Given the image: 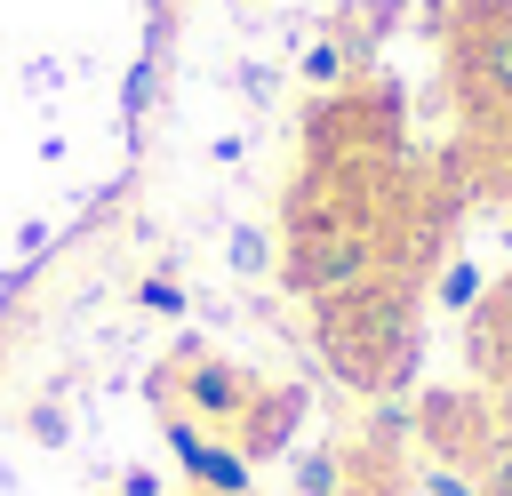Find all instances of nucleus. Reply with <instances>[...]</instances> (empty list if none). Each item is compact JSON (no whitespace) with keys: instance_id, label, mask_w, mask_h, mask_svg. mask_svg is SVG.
<instances>
[{"instance_id":"obj_1","label":"nucleus","mask_w":512,"mask_h":496,"mask_svg":"<svg viewBox=\"0 0 512 496\" xmlns=\"http://www.w3.org/2000/svg\"><path fill=\"white\" fill-rule=\"evenodd\" d=\"M320 352H328V368L352 376L360 392H392V384L408 376V352H416V336H408V296L384 288V280H368V288L320 304Z\"/></svg>"},{"instance_id":"obj_2","label":"nucleus","mask_w":512,"mask_h":496,"mask_svg":"<svg viewBox=\"0 0 512 496\" xmlns=\"http://www.w3.org/2000/svg\"><path fill=\"white\" fill-rule=\"evenodd\" d=\"M376 264H384V240L368 232V224H320V232H296V248H288V288L296 296H312V304H336V296H352V288H368L376 280Z\"/></svg>"},{"instance_id":"obj_3","label":"nucleus","mask_w":512,"mask_h":496,"mask_svg":"<svg viewBox=\"0 0 512 496\" xmlns=\"http://www.w3.org/2000/svg\"><path fill=\"white\" fill-rule=\"evenodd\" d=\"M152 392H160V408L192 416L200 432H232V424L248 416V400H256V376H248L240 360H224V352L184 344V360H176V368H160V376H152Z\"/></svg>"},{"instance_id":"obj_4","label":"nucleus","mask_w":512,"mask_h":496,"mask_svg":"<svg viewBox=\"0 0 512 496\" xmlns=\"http://www.w3.org/2000/svg\"><path fill=\"white\" fill-rule=\"evenodd\" d=\"M456 88H464V112L480 120H512V16L480 24L456 56Z\"/></svg>"},{"instance_id":"obj_5","label":"nucleus","mask_w":512,"mask_h":496,"mask_svg":"<svg viewBox=\"0 0 512 496\" xmlns=\"http://www.w3.org/2000/svg\"><path fill=\"white\" fill-rule=\"evenodd\" d=\"M296 424H304V392L296 384H256V400H248V416L232 424V448L256 464V456H280L288 440H296Z\"/></svg>"},{"instance_id":"obj_6","label":"nucleus","mask_w":512,"mask_h":496,"mask_svg":"<svg viewBox=\"0 0 512 496\" xmlns=\"http://www.w3.org/2000/svg\"><path fill=\"white\" fill-rule=\"evenodd\" d=\"M288 488H296V496H344V448H304Z\"/></svg>"},{"instance_id":"obj_7","label":"nucleus","mask_w":512,"mask_h":496,"mask_svg":"<svg viewBox=\"0 0 512 496\" xmlns=\"http://www.w3.org/2000/svg\"><path fill=\"white\" fill-rule=\"evenodd\" d=\"M344 64H352V48H344V40H312L304 80H312V88H336V80H344Z\"/></svg>"},{"instance_id":"obj_8","label":"nucleus","mask_w":512,"mask_h":496,"mask_svg":"<svg viewBox=\"0 0 512 496\" xmlns=\"http://www.w3.org/2000/svg\"><path fill=\"white\" fill-rule=\"evenodd\" d=\"M264 264H272V240H264L256 224H240V232H232V272H264Z\"/></svg>"},{"instance_id":"obj_9","label":"nucleus","mask_w":512,"mask_h":496,"mask_svg":"<svg viewBox=\"0 0 512 496\" xmlns=\"http://www.w3.org/2000/svg\"><path fill=\"white\" fill-rule=\"evenodd\" d=\"M472 296H480V272H472V264H448V272H440V304H456V312H464Z\"/></svg>"},{"instance_id":"obj_10","label":"nucleus","mask_w":512,"mask_h":496,"mask_svg":"<svg viewBox=\"0 0 512 496\" xmlns=\"http://www.w3.org/2000/svg\"><path fill=\"white\" fill-rule=\"evenodd\" d=\"M488 496H512V448H488Z\"/></svg>"},{"instance_id":"obj_11","label":"nucleus","mask_w":512,"mask_h":496,"mask_svg":"<svg viewBox=\"0 0 512 496\" xmlns=\"http://www.w3.org/2000/svg\"><path fill=\"white\" fill-rule=\"evenodd\" d=\"M424 496H472V488H464L456 472H432V480H424Z\"/></svg>"},{"instance_id":"obj_12","label":"nucleus","mask_w":512,"mask_h":496,"mask_svg":"<svg viewBox=\"0 0 512 496\" xmlns=\"http://www.w3.org/2000/svg\"><path fill=\"white\" fill-rule=\"evenodd\" d=\"M120 496H160V480H152V472H128V480H120Z\"/></svg>"},{"instance_id":"obj_13","label":"nucleus","mask_w":512,"mask_h":496,"mask_svg":"<svg viewBox=\"0 0 512 496\" xmlns=\"http://www.w3.org/2000/svg\"><path fill=\"white\" fill-rule=\"evenodd\" d=\"M192 496H200V488H192Z\"/></svg>"}]
</instances>
